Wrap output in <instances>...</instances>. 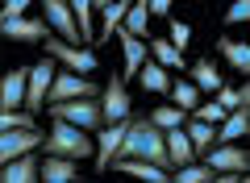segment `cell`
I'll use <instances>...</instances> for the list:
<instances>
[{
  "label": "cell",
  "instance_id": "cell-1",
  "mask_svg": "<svg viewBox=\"0 0 250 183\" xmlns=\"http://www.w3.org/2000/svg\"><path fill=\"white\" fill-rule=\"evenodd\" d=\"M117 158H134V163H150L159 171H167V150H163V133L150 121H129L125 142L117 150Z\"/></svg>",
  "mask_w": 250,
  "mask_h": 183
},
{
  "label": "cell",
  "instance_id": "cell-2",
  "mask_svg": "<svg viewBox=\"0 0 250 183\" xmlns=\"http://www.w3.org/2000/svg\"><path fill=\"white\" fill-rule=\"evenodd\" d=\"M42 150H46L50 158H67V163H80V158H92V133L75 129V125L54 121V125H50V133H46V142H42Z\"/></svg>",
  "mask_w": 250,
  "mask_h": 183
},
{
  "label": "cell",
  "instance_id": "cell-3",
  "mask_svg": "<svg viewBox=\"0 0 250 183\" xmlns=\"http://www.w3.org/2000/svg\"><path fill=\"white\" fill-rule=\"evenodd\" d=\"M42 54H46L50 62H62L67 75H80V79H88L92 71L100 67V59H96L92 46H67V42H59V38H46V42H42Z\"/></svg>",
  "mask_w": 250,
  "mask_h": 183
},
{
  "label": "cell",
  "instance_id": "cell-4",
  "mask_svg": "<svg viewBox=\"0 0 250 183\" xmlns=\"http://www.w3.org/2000/svg\"><path fill=\"white\" fill-rule=\"evenodd\" d=\"M96 108H100V125H121V121H129L134 100H129V92H125V79H121V75H108V79H104V92L96 96Z\"/></svg>",
  "mask_w": 250,
  "mask_h": 183
},
{
  "label": "cell",
  "instance_id": "cell-5",
  "mask_svg": "<svg viewBox=\"0 0 250 183\" xmlns=\"http://www.w3.org/2000/svg\"><path fill=\"white\" fill-rule=\"evenodd\" d=\"M54 75H59V62H50L46 54L34 62V67H25V104H21V108H25L29 117L46 108V92H50V79Z\"/></svg>",
  "mask_w": 250,
  "mask_h": 183
},
{
  "label": "cell",
  "instance_id": "cell-6",
  "mask_svg": "<svg viewBox=\"0 0 250 183\" xmlns=\"http://www.w3.org/2000/svg\"><path fill=\"white\" fill-rule=\"evenodd\" d=\"M46 113H50L54 121H62V125L83 129V133H96V129H100V108H96V100H67V104H50Z\"/></svg>",
  "mask_w": 250,
  "mask_h": 183
},
{
  "label": "cell",
  "instance_id": "cell-7",
  "mask_svg": "<svg viewBox=\"0 0 250 183\" xmlns=\"http://www.w3.org/2000/svg\"><path fill=\"white\" fill-rule=\"evenodd\" d=\"M96 83L92 79H80V75H67V71H59V75L50 79V92H46V104H67V100H96Z\"/></svg>",
  "mask_w": 250,
  "mask_h": 183
},
{
  "label": "cell",
  "instance_id": "cell-8",
  "mask_svg": "<svg viewBox=\"0 0 250 183\" xmlns=\"http://www.w3.org/2000/svg\"><path fill=\"white\" fill-rule=\"evenodd\" d=\"M205 166L213 175H246L250 150L246 146H213V150H205Z\"/></svg>",
  "mask_w": 250,
  "mask_h": 183
},
{
  "label": "cell",
  "instance_id": "cell-9",
  "mask_svg": "<svg viewBox=\"0 0 250 183\" xmlns=\"http://www.w3.org/2000/svg\"><path fill=\"white\" fill-rule=\"evenodd\" d=\"M134 121V117H129ZM129 121H121V125H100L96 133H92V154H96V171H108V163L117 158V150H121V142H125V129H129Z\"/></svg>",
  "mask_w": 250,
  "mask_h": 183
},
{
  "label": "cell",
  "instance_id": "cell-10",
  "mask_svg": "<svg viewBox=\"0 0 250 183\" xmlns=\"http://www.w3.org/2000/svg\"><path fill=\"white\" fill-rule=\"evenodd\" d=\"M42 25L54 29V38L67 46L80 42V34H75V21H71V9H67V0H42Z\"/></svg>",
  "mask_w": 250,
  "mask_h": 183
},
{
  "label": "cell",
  "instance_id": "cell-11",
  "mask_svg": "<svg viewBox=\"0 0 250 183\" xmlns=\"http://www.w3.org/2000/svg\"><path fill=\"white\" fill-rule=\"evenodd\" d=\"M46 142V133L42 129H17V133H0V166L4 163H13V158H25V154H34L38 146Z\"/></svg>",
  "mask_w": 250,
  "mask_h": 183
},
{
  "label": "cell",
  "instance_id": "cell-12",
  "mask_svg": "<svg viewBox=\"0 0 250 183\" xmlns=\"http://www.w3.org/2000/svg\"><path fill=\"white\" fill-rule=\"evenodd\" d=\"M0 38H9V42H38L42 46L50 38V29L42 25V17H21V21H4L0 25Z\"/></svg>",
  "mask_w": 250,
  "mask_h": 183
},
{
  "label": "cell",
  "instance_id": "cell-13",
  "mask_svg": "<svg viewBox=\"0 0 250 183\" xmlns=\"http://www.w3.org/2000/svg\"><path fill=\"white\" fill-rule=\"evenodd\" d=\"M21 104H25V67L0 75V108L4 113H25Z\"/></svg>",
  "mask_w": 250,
  "mask_h": 183
},
{
  "label": "cell",
  "instance_id": "cell-14",
  "mask_svg": "<svg viewBox=\"0 0 250 183\" xmlns=\"http://www.w3.org/2000/svg\"><path fill=\"white\" fill-rule=\"evenodd\" d=\"M188 83L196 87L200 96H213L217 87L225 83V75H221V71H217V62H213V59H196V62H192V67H188Z\"/></svg>",
  "mask_w": 250,
  "mask_h": 183
},
{
  "label": "cell",
  "instance_id": "cell-15",
  "mask_svg": "<svg viewBox=\"0 0 250 183\" xmlns=\"http://www.w3.org/2000/svg\"><path fill=\"white\" fill-rule=\"evenodd\" d=\"M146 59H150L154 67H163L167 75L171 71H188V59L167 42V38H150V42H146Z\"/></svg>",
  "mask_w": 250,
  "mask_h": 183
},
{
  "label": "cell",
  "instance_id": "cell-16",
  "mask_svg": "<svg viewBox=\"0 0 250 183\" xmlns=\"http://www.w3.org/2000/svg\"><path fill=\"white\" fill-rule=\"evenodd\" d=\"M92 9L100 13V34H96V42H108V38L121 29V21H125V9H129V0H96Z\"/></svg>",
  "mask_w": 250,
  "mask_h": 183
},
{
  "label": "cell",
  "instance_id": "cell-17",
  "mask_svg": "<svg viewBox=\"0 0 250 183\" xmlns=\"http://www.w3.org/2000/svg\"><path fill=\"white\" fill-rule=\"evenodd\" d=\"M80 179V166L67 163V158H38V183H75Z\"/></svg>",
  "mask_w": 250,
  "mask_h": 183
},
{
  "label": "cell",
  "instance_id": "cell-18",
  "mask_svg": "<svg viewBox=\"0 0 250 183\" xmlns=\"http://www.w3.org/2000/svg\"><path fill=\"white\" fill-rule=\"evenodd\" d=\"M246 129H250V113L246 108H233V113L217 125V146H242V142H246Z\"/></svg>",
  "mask_w": 250,
  "mask_h": 183
},
{
  "label": "cell",
  "instance_id": "cell-19",
  "mask_svg": "<svg viewBox=\"0 0 250 183\" xmlns=\"http://www.w3.org/2000/svg\"><path fill=\"white\" fill-rule=\"evenodd\" d=\"M117 42H121V59H125L121 79L129 83V79H138V71H142V62H146V42H138V38L121 34V29H117Z\"/></svg>",
  "mask_w": 250,
  "mask_h": 183
},
{
  "label": "cell",
  "instance_id": "cell-20",
  "mask_svg": "<svg viewBox=\"0 0 250 183\" xmlns=\"http://www.w3.org/2000/svg\"><path fill=\"white\" fill-rule=\"evenodd\" d=\"M163 150H167V171H179V166H188L192 163V142L184 138V129H171V133H163Z\"/></svg>",
  "mask_w": 250,
  "mask_h": 183
},
{
  "label": "cell",
  "instance_id": "cell-21",
  "mask_svg": "<svg viewBox=\"0 0 250 183\" xmlns=\"http://www.w3.org/2000/svg\"><path fill=\"white\" fill-rule=\"evenodd\" d=\"M0 183H38V154L13 158L0 166Z\"/></svg>",
  "mask_w": 250,
  "mask_h": 183
},
{
  "label": "cell",
  "instance_id": "cell-22",
  "mask_svg": "<svg viewBox=\"0 0 250 183\" xmlns=\"http://www.w3.org/2000/svg\"><path fill=\"white\" fill-rule=\"evenodd\" d=\"M167 92H171V108H179L184 117H192V113L200 108V100H205V96L196 92V87L188 83V79H171V87H167Z\"/></svg>",
  "mask_w": 250,
  "mask_h": 183
},
{
  "label": "cell",
  "instance_id": "cell-23",
  "mask_svg": "<svg viewBox=\"0 0 250 183\" xmlns=\"http://www.w3.org/2000/svg\"><path fill=\"white\" fill-rule=\"evenodd\" d=\"M217 54H221L238 75H246V67H250V46H246V42H233V38L221 34V38H217Z\"/></svg>",
  "mask_w": 250,
  "mask_h": 183
},
{
  "label": "cell",
  "instance_id": "cell-24",
  "mask_svg": "<svg viewBox=\"0 0 250 183\" xmlns=\"http://www.w3.org/2000/svg\"><path fill=\"white\" fill-rule=\"evenodd\" d=\"M146 29H150V13H146V0H138V4H129V9H125L121 34H129V38H138V42H146Z\"/></svg>",
  "mask_w": 250,
  "mask_h": 183
},
{
  "label": "cell",
  "instance_id": "cell-25",
  "mask_svg": "<svg viewBox=\"0 0 250 183\" xmlns=\"http://www.w3.org/2000/svg\"><path fill=\"white\" fill-rule=\"evenodd\" d=\"M184 138L192 142V150H200V154L217 146V129H213V125H205V121H192V117L184 121Z\"/></svg>",
  "mask_w": 250,
  "mask_h": 183
},
{
  "label": "cell",
  "instance_id": "cell-26",
  "mask_svg": "<svg viewBox=\"0 0 250 183\" xmlns=\"http://www.w3.org/2000/svg\"><path fill=\"white\" fill-rule=\"evenodd\" d=\"M213 104L221 108V113H233V108H246L250 104V92L246 87H229V83H221L213 92Z\"/></svg>",
  "mask_w": 250,
  "mask_h": 183
},
{
  "label": "cell",
  "instance_id": "cell-27",
  "mask_svg": "<svg viewBox=\"0 0 250 183\" xmlns=\"http://www.w3.org/2000/svg\"><path fill=\"white\" fill-rule=\"evenodd\" d=\"M138 83H142L146 92H159V96H163V92L171 87V75H167L163 67H154L150 59H146V62H142V71H138Z\"/></svg>",
  "mask_w": 250,
  "mask_h": 183
},
{
  "label": "cell",
  "instance_id": "cell-28",
  "mask_svg": "<svg viewBox=\"0 0 250 183\" xmlns=\"http://www.w3.org/2000/svg\"><path fill=\"white\" fill-rule=\"evenodd\" d=\"M71 21H75V34L80 42H92V0H71Z\"/></svg>",
  "mask_w": 250,
  "mask_h": 183
},
{
  "label": "cell",
  "instance_id": "cell-29",
  "mask_svg": "<svg viewBox=\"0 0 250 183\" xmlns=\"http://www.w3.org/2000/svg\"><path fill=\"white\" fill-rule=\"evenodd\" d=\"M146 121H150L159 133H171V129H184V121H188V117L179 113V108H171V104H167V108H154V113L146 117Z\"/></svg>",
  "mask_w": 250,
  "mask_h": 183
},
{
  "label": "cell",
  "instance_id": "cell-30",
  "mask_svg": "<svg viewBox=\"0 0 250 183\" xmlns=\"http://www.w3.org/2000/svg\"><path fill=\"white\" fill-rule=\"evenodd\" d=\"M208 179H213V171L205 163H188L179 171H171V183H208Z\"/></svg>",
  "mask_w": 250,
  "mask_h": 183
},
{
  "label": "cell",
  "instance_id": "cell-31",
  "mask_svg": "<svg viewBox=\"0 0 250 183\" xmlns=\"http://www.w3.org/2000/svg\"><path fill=\"white\" fill-rule=\"evenodd\" d=\"M17 129H38L29 113H0V133H17Z\"/></svg>",
  "mask_w": 250,
  "mask_h": 183
},
{
  "label": "cell",
  "instance_id": "cell-32",
  "mask_svg": "<svg viewBox=\"0 0 250 183\" xmlns=\"http://www.w3.org/2000/svg\"><path fill=\"white\" fill-rule=\"evenodd\" d=\"M167 42L175 46L179 54L188 50V42H192V25H188V21H171V29H167Z\"/></svg>",
  "mask_w": 250,
  "mask_h": 183
},
{
  "label": "cell",
  "instance_id": "cell-33",
  "mask_svg": "<svg viewBox=\"0 0 250 183\" xmlns=\"http://www.w3.org/2000/svg\"><path fill=\"white\" fill-rule=\"evenodd\" d=\"M225 117H229V113H221V108H217L213 100H200V108L192 113V121H205V125H213V129H217V125H221Z\"/></svg>",
  "mask_w": 250,
  "mask_h": 183
},
{
  "label": "cell",
  "instance_id": "cell-34",
  "mask_svg": "<svg viewBox=\"0 0 250 183\" xmlns=\"http://www.w3.org/2000/svg\"><path fill=\"white\" fill-rule=\"evenodd\" d=\"M29 9H34L29 0H4V4H0V25H4V21H21V17H29Z\"/></svg>",
  "mask_w": 250,
  "mask_h": 183
},
{
  "label": "cell",
  "instance_id": "cell-35",
  "mask_svg": "<svg viewBox=\"0 0 250 183\" xmlns=\"http://www.w3.org/2000/svg\"><path fill=\"white\" fill-rule=\"evenodd\" d=\"M246 17H250V4H246V0H233L229 9H225V25H242Z\"/></svg>",
  "mask_w": 250,
  "mask_h": 183
},
{
  "label": "cell",
  "instance_id": "cell-36",
  "mask_svg": "<svg viewBox=\"0 0 250 183\" xmlns=\"http://www.w3.org/2000/svg\"><path fill=\"white\" fill-rule=\"evenodd\" d=\"M171 9H175L171 0H146V13L150 17H171Z\"/></svg>",
  "mask_w": 250,
  "mask_h": 183
}]
</instances>
